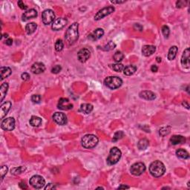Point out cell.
<instances>
[{"label":"cell","instance_id":"1","mask_svg":"<svg viewBox=\"0 0 190 190\" xmlns=\"http://www.w3.org/2000/svg\"><path fill=\"white\" fill-rule=\"evenodd\" d=\"M79 24L77 22L71 24L65 33V40L69 45H72L79 38Z\"/></svg>","mask_w":190,"mask_h":190},{"label":"cell","instance_id":"2","mask_svg":"<svg viewBox=\"0 0 190 190\" xmlns=\"http://www.w3.org/2000/svg\"><path fill=\"white\" fill-rule=\"evenodd\" d=\"M149 172L153 177L160 178L166 172L165 165L160 161H155L149 166Z\"/></svg>","mask_w":190,"mask_h":190},{"label":"cell","instance_id":"3","mask_svg":"<svg viewBox=\"0 0 190 190\" xmlns=\"http://www.w3.org/2000/svg\"><path fill=\"white\" fill-rule=\"evenodd\" d=\"M99 139L95 134H89L83 136L81 140L82 146L86 149H92L98 144Z\"/></svg>","mask_w":190,"mask_h":190},{"label":"cell","instance_id":"4","mask_svg":"<svg viewBox=\"0 0 190 190\" xmlns=\"http://www.w3.org/2000/svg\"><path fill=\"white\" fill-rule=\"evenodd\" d=\"M122 157V152L118 148L113 147L111 149L109 155L107 158V163L109 165H114L117 164Z\"/></svg>","mask_w":190,"mask_h":190},{"label":"cell","instance_id":"5","mask_svg":"<svg viewBox=\"0 0 190 190\" xmlns=\"http://www.w3.org/2000/svg\"><path fill=\"white\" fill-rule=\"evenodd\" d=\"M104 84L111 89H117L123 84V80L116 76H110L105 79Z\"/></svg>","mask_w":190,"mask_h":190},{"label":"cell","instance_id":"6","mask_svg":"<svg viewBox=\"0 0 190 190\" xmlns=\"http://www.w3.org/2000/svg\"><path fill=\"white\" fill-rule=\"evenodd\" d=\"M146 169V165L142 162L135 163L130 168V172L134 176H140L145 172Z\"/></svg>","mask_w":190,"mask_h":190},{"label":"cell","instance_id":"7","mask_svg":"<svg viewBox=\"0 0 190 190\" xmlns=\"http://www.w3.org/2000/svg\"><path fill=\"white\" fill-rule=\"evenodd\" d=\"M42 19H43V22L45 25H50L52 22H54V12L51 9H46L42 13Z\"/></svg>","mask_w":190,"mask_h":190},{"label":"cell","instance_id":"8","mask_svg":"<svg viewBox=\"0 0 190 190\" xmlns=\"http://www.w3.org/2000/svg\"><path fill=\"white\" fill-rule=\"evenodd\" d=\"M29 183L35 189H42L45 185V180L42 176L34 175L31 178Z\"/></svg>","mask_w":190,"mask_h":190},{"label":"cell","instance_id":"9","mask_svg":"<svg viewBox=\"0 0 190 190\" xmlns=\"http://www.w3.org/2000/svg\"><path fill=\"white\" fill-rule=\"evenodd\" d=\"M114 10L115 8L113 6H109V7H103V8H102L101 10H100L97 13H96V15L95 16V19L97 21L100 20V19H103L105 16L110 15L111 13H113Z\"/></svg>","mask_w":190,"mask_h":190},{"label":"cell","instance_id":"10","mask_svg":"<svg viewBox=\"0 0 190 190\" xmlns=\"http://www.w3.org/2000/svg\"><path fill=\"white\" fill-rule=\"evenodd\" d=\"M1 128L4 131H12L15 128V120L13 117H7L3 119L1 123Z\"/></svg>","mask_w":190,"mask_h":190},{"label":"cell","instance_id":"11","mask_svg":"<svg viewBox=\"0 0 190 190\" xmlns=\"http://www.w3.org/2000/svg\"><path fill=\"white\" fill-rule=\"evenodd\" d=\"M67 22H68V20H67L66 18H58L57 19H56V20L53 22L51 28L54 31H59V30L62 29V28L66 25Z\"/></svg>","mask_w":190,"mask_h":190},{"label":"cell","instance_id":"12","mask_svg":"<svg viewBox=\"0 0 190 190\" xmlns=\"http://www.w3.org/2000/svg\"><path fill=\"white\" fill-rule=\"evenodd\" d=\"M53 120L56 123L60 125H65L67 123V121H68L66 115L64 113H62V112H56V113L54 114Z\"/></svg>","mask_w":190,"mask_h":190},{"label":"cell","instance_id":"13","mask_svg":"<svg viewBox=\"0 0 190 190\" xmlns=\"http://www.w3.org/2000/svg\"><path fill=\"white\" fill-rule=\"evenodd\" d=\"M58 109H61V110H70V109H73V104L70 103L69 100L68 98H60L57 104Z\"/></svg>","mask_w":190,"mask_h":190},{"label":"cell","instance_id":"14","mask_svg":"<svg viewBox=\"0 0 190 190\" xmlns=\"http://www.w3.org/2000/svg\"><path fill=\"white\" fill-rule=\"evenodd\" d=\"M91 52L88 48H82L77 53V59L80 62H86L90 58Z\"/></svg>","mask_w":190,"mask_h":190},{"label":"cell","instance_id":"15","mask_svg":"<svg viewBox=\"0 0 190 190\" xmlns=\"http://www.w3.org/2000/svg\"><path fill=\"white\" fill-rule=\"evenodd\" d=\"M104 35V31L102 28H97L95 31H92L90 34L89 35L88 38L92 41H97V40H100L103 36Z\"/></svg>","mask_w":190,"mask_h":190},{"label":"cell","instance_id":"16","mask_svg":"<svg viewBox=\"0 0 190 190\" xmlns=\"http://www.w3.org/2000/svg\"><path fill=\"white\" fill-rule=\"evenodd\" d=\"M45 71V66L42 62H35L31 66V71L35 74H40Z\"/></svg>","mask_w":190,"mask_h":190},{"label":"cell","instance_id":"17","mask_svg":"<svg viewBox=\"0 0 190 190\" xmlns=\"http://www.w3.org/2000/svg\"><path fill=\"white\" fill-rule=\"evenodd\" d=\"M11 103L10 101H7L5 103H2L1 106V108H0V118L1 120L4 117L7 115V114L8 113L9 110L11 108Z\"/></svg>","mask_w":190,"mask_h":190},{"label":"cell","instance_id":"18","mask_svg":"<svg viewBox=\"0 0 190 190\" xmlns=\"http://www.w3.org/2000/svg\"><path fill=\"white\" fill-rule=\"evenodd\" d=\"M37 15H38V13L35 9H30L22 14V21L25 22L31 19H34V18L37 17Z\"/></svg>","mask_w":190,"mask_h":190},{"label":"cell","instance_id":"19","mask_svg":"<svg viewBox=\"0 0 190 190\" xmlns=\"http://www.w3.org/2000/svg\"><path fill=\"white\" fill-rule=\"evenodd\" d=\"M181 62L182 65H183L184 68H189V48H187L186 49H185L184 51L183 52V54L181 56Z\"/></svg>","mask_w":190,"mask_h":190},{"label":"cell","instance_id":"20","mask_svg":"<svg viewBox=\"0 0 190 190\" xmlns=\"http://www.w3.org/2000/svg\"><path fill=\"white\" fill-rule=\"evenodd\" d=\"M156 51V48L151 45H146L142 48V54L145 56H149L153 54Z\"/></svg>","mask_w":190,"mask_h":190},{"label":"cell","instance_id":"21","mask_svg":"<svg viewBox=\"0 0 190 190\" xmlns=\"http://www.w3.org/2000/svg\"><path fill=\"white\" fill-rule=\"evenodd\" d=\"M139 96H140V98L146 100H153L156 98L155 94L151 92V91H143V92H140Z\"/></svg>","mask_w":190,"mask_h":190},{"label":"cell","instance_id":"22","mask_svg":"<svg viewBox=\"0 0 190 190\" xmlns=\"http://www.w3.org/2000/svg\"><path fill=\"white\" fill-rule=\"evenodd\" d=\"M186 142V138L181 135H174L170 138V143L172 145H178L184 143Z\"/></svg>","mask_w":190,"mask_h":190},{"label":"cell","instance_id":"23","mask_svg":"<svg viewBox=\"0 0 190 190\" xmlns=\"http://www.w3.org/2000/svg\"><path fill=\"white\" fill-rule=\"evenodd\" d=\"M12 71L9 67H1L0 68V74H1V79L0 80H3L4 79L7 78V77L11 74Z\"/></svg>","mask_w":190,"mask_h":190},{"label":"cell","instance_id":"24","mask_svg":"<svg viewBox=\"0 0 190 190\" xmlns=\"http://www.w3.org/2000/svg\"><path fill=\"white\" fill-rule=\"evenodd\" d=\"M137 71V67L134 65H129L125 67L123 69V73L126 76H131L134 74Z\"/></svg>","mask_w":190,"mask_h":190},{"label":"cell","instance_id":"25","mask_svg":"<svg viewBox=\"0 0 190 190\" xmlns=\"http://www.w3.org/2000/svg\"><path fill=\"white\" fill-rule=\"evenodd\" d=\"M93 109L94 107L91 103H83V104H82L80 106V110H81V112L86 114H90L93 111Z\"/></svg>","mask_w":190,"mask_h":190},{"label":"cell","instance_id":"26","mask_svg":"<svg viewBox=\"0 0 190 190\" xmlns=\"http://www.w3.org/2000/svg\"><path fill=\"white\" fill-rule=\"evenodd\" d=\"M37 28V25L34 22H30V23L27 24L25 26V31H26L27 34L30 35V34H34L36 31Z\"/></svg>","mask_w":190,"mask_h":190},{"label":"cell","instance_id":"27","mask_svg":"<svg viewBox=\"0 0 190 190\" xmlns=\"http://www.w3.org/2000/svg\"><path fill=\"white\" fill-rule=\"evenodd\" d=\"M178 51V48L177 46H172V47L170 48L168 53L169 60L172 61L173 60V59H175V58L176 56H177Z\"/></svg>","mask_w":190,"mask_h":190},{"label":"cell","instance_id":"28","mask_svg":"<svg viewBox=\"0 0 190 190\" xmlns=\"http://www.w3.org/2000/svg\"><path fill=\"white\" fill-rule=\"evenodd\" d=\"M7 90H8V84L7 83H4L1 84V87H0V102H2L4 98L5 97L6 94H7Z\"/></svg>","mask_w":190,"mask_h":190},{"label":"cell","instance_id":"29","mask_svg":"<svg viewBox=\"0 0 190 190\" xmlns=\"http://www.w3.org/2000/svg\"><path fill=\"white\" fill-rule=\"evenodd\" d=\"M176 155L181 159H188L189 158V154L186 150L183 149H179L176 151Z\"/></svg>","mask_w":190,"mask_h":190},{"label":"cell","instance_id":"30","mask_svg":"<svg viewBox=\"0 0 190 190\" xmlns=\"http://www.w3.org/2000/svg\"><path fill=\"white\" fill-rule=\"evenodd\" d=\"M149 140L146 138H143L139 140L138 143H137V147H138L140 150H146L148 148V146H149Z\"/></svg>","mask_w":190,"mask_h":190},{"label":"cell","instance_id":"31","mask_svg":"<svg viewBox=\"0 0 190 190\" xmlns=\"http://www.w3.org/2000/svg\"><path fill=\"white\" fill-rule=\"evenodd\" d=\"M42 119L37 116H32L30 119V124L34 127H38L42 124Z\"/></svg>","mask_w":190,"mask_h":190},{"label":"cell","instance_id":"32","mask_svg":"<svg viewBox=\"0 0 190 190\" xmlns=\"http://www.w3.org/2000/svg\"><path fill=\"white\" fill-rule=\"evenodd\" d=\"M110 67L112 68V70H114V71H117V72H120V71H123L124 68H125L124 65L123 64L120 63V62L112 64V65H110Z\"/></svg>","mask_w":190,"mask_h":190},{"label":"cell","instance_id":"33","mask_svg":"<svg viewBox=\"0 0 190 190\" xmlns=\"http://www.w3.org/2000/svg\"><path fill=\"white\" fill-rule=\"evenodd\" d=\"M25 170V167H15V168H13L10 171L12 175H20Z\"/></svg>","mask_w":190,"mask_h":190},{"label":"cell","instance_id":"34","mask_svg":"<svg viewBox=\"0 0 190 190\" xmlns=\"http://www.w3.org/2000/svg\"><path fill=\"white\" fill-rule=\"evenodd\" d=\"M113 58L117 62H120L123 59L124 54L121 51H116L114 53V56H113Z\"/></svg>","mask_w":190,"mask_h":190},{"label":"cell","instance_id":"35","mask_svg":"<svg viewBox=\"0 0 190 190\" xmlns=\"http://www.w3.org/2000/svg\"><path fill=\"white\" fill-rule=\"evenodd\" d=\"M115 47H116V44L114 42L110 41L103 48V50L106 51H109L113 50Z\"/></svg>","mask_w":190,"mask_h":190},{"label":"cell","instance_id":"36","mask_svg":"<svg viewBox=\"0 0 190 190\" xmlns=\"http://www.w3.org/2000/svg\"><path fill=\"white\" fill-rule=\"evenodd\" d=\"M64 48V43L62 40H57L55 43V49L56 51H61Z\"/></svg>","mask_w":190,"mask_h":190},{"label":"cell","instance_id":"37","mask_svg":"<svg viewBox=\"0 0 190 190\" xmlns=\"http://www.w3.org/2000/svg\"><path fill=\"white\" fill-rule=\"evenodd\" d=\"M123 136H124V132L123 131H117V132L114 134V135L113 139H112V141L113 142L117 141V140H119L120 139L123 138Z\"/></svg>","mask_w":190,"mask_h":190},{"label":"cell","instance_id":"38","mask_svg":"<svg viewBox=\"0 0 190 190\" xmlns=\"http://www.w3.org/2000/svg\"><path fill=\"white\" fill-rule=\"evenodd\" d=\"M169 132H170V127L169 126L163 127V128H161L159 131V134H161V136H163V137H164V136L169 134Z\"/></svg>","mask_w":190,"mask_h":190},{"label":"cell","instance_id":"39","mask_svg":"<svg viewBox=\"0 0 190 190\" xmlns=\"http://www.w3.org/2000/svg\"><path fill=\"white\" fill-rule=\"evenodd\" d=\"M7 171H8V168H7V166H1V169H0V174H1V180H2L4 179V176L6 175V174L7 173Z\"/></svg>","mask_w":190,"mask_h":190},{"label":"cell","instance_id":"40","mask_svg":"<svg viewBox=\"0 0 190 190\" xmlns=\"http://www.w3.org/2000/svg\"><path fill=\"white\" fill-rule=\"evenodd\" d=\"M161 31H162V33L163 34H164V37H165V38H168L170 34L169 28L167 25H164V26L162 27V28H161Z\"/></svg>","mask_w":190,"mask_h":190},{"label":"cell","instance_id":"41","mask_svg":"<svg viewBox=\"0 0 190 190\" xmlns=\"http://www.w3.org/2000/svg\"><path fill=\"white\" fill-rule=\"evenodd\" d=\"M42 97L40 95H34L31 97V101L34 103H40L41 102Z\"/></svg>","mask_w":190,"mask_h":190},{"label":"cell","instance_id":"42","mask_svg":"<svg viewBox=\"0 0 190 190\" xmlns=\"http://www.w3.org/2000/svg\"><path fill=\"white\" fill-rule=\"evenodd\" d=\"M61 70H62V67L59 65H55L54 68H52L51 72L53 73V74H58V73L60 72Z\"/></svg>","mask_w":190,"mask_h":190},{"label":"cell","instance_id":"43","mask_svg":"<svg viewBox=\"0 0 190 190\" xmlns=\"http://www.w3.org/2000/svg\"><path fill=\"white\" fill-rule=\"evenodd\" d=\"M21 77H22V79L24 80V81H28V80H30V77H30L29 74L25 72V73H22V75H21Z\"/></svg>","mask_w":190,"mask_h":190},{"label":"cell","instance_id":"44","mask_svg":"<svg viewBox=\"0 0 190 190\" xmlns=\"http://www.w3.org/2000/svg\"><path fill=\"white\" fill-rule=\"evenodd\" d=\"M18 6H19V7H20V9H22V10H26L27 8H28V6L25 5V4H24V2L22 1H18Z\"/></svg>","mask_w":190,"mask_h":190},{"label":"cell","instance_id":"45","mask_svg":"<svg viewBox=\"0 0 190 190\" xmlns=\"http://www.w3.org/2000/svg\"><path fill=\"white\" fill-rule=\"evenodd\" d=\"M134 29L136 30V31H143V26H142L139 23H136L134 25Z\"/></svg>","mask_w":190,"mask_h":190},{"label":"cell","instance_id":"46","mask_svg":"<svg viewBox=\"0 0 190 190\" xmlns=\"http://www.w3.org/2000/svg\"><path fill=\"white\" fill-rule=\"evenodd\" d=\"M186 1H178L176 2V5H177V7H178V8H180V7H183V6L185 7V5H186Z\"/></svg>","mask_w":190,"mask_h":190},{"label":"cell","instance_id":"47","mask_svg":"<svg viewBox=\"0 0 190 190\" xmlns=\"http://www.w3.org/2000/svg\"><path fill=\"white\" fill-rule=\"evenodd\" d=\"M19 186L22 189H26L27 188H28V186H27V185L25 184V183L24 181H21L20 183H19Z\"/></svg>","mask_w":190,"mask_h":190},{"label":"cell","instance_id":"48","mask_svg":"<svg viewBox=\"0 0 190 190\" xmlns=\"http://www.w3.org/2000/svg\"><path fill=\"white\" fill-rule=\"evenodd\" d=\"M56 188V186H54V184H52V183H48V184L47 185V186L45 187V189H54Z\"/></svg>","mask_w":190,"mask_h":190},{"label":"cell","instance_id":"49","mask_svg":"<svg viewBox=\"0 0 190 190\" xmlns=\"http://www.w3.org/2000/svg\"><path fill=\"white\" fill-rule=\"evenodd\" d=\"M5 44L8 46L12 45V44H13V40L11 38H8L7 40H6Z\"/></svg>","mask_w":190,"mask_h":190},{"label":"cell","instance_id":"50","mask_svg":"<svg viewBox=\"0 0 190 190\" xmlns=\"http://www.w3.org/2000/svg\"><path fill=\"white\" fill-rule=\"evenodd\" d=\"M158 68L157 65H152V67H151V71H152V72H157V71H158Z\"/></svg>","mask_w":190,"mask_h":190},{"label":"cell","instance_id":"51","mask_svg":"<svg viewBox=\"0 0 190 190\" xmlns=\"http://www.w3.org/2000/svg\"><path fill=\"white\" fill-rule=\"evenodd\" d=\"M182 105H183V106H184V107H186L187 109H189V103H188V102L183 101V103H182Z\"/></svg>","mask_w":190,"mask_h":190},{"label":"cell","instance_id":"52","mask_svg":"<svg viewBox=\"0 0 190 190\" xmlns=\"http://www.w3.org/2000/svg\"><path fill=\"white\" fill-rule=\"evenodd\" d=\"M111 2L113 4H122L125 2V1H111Z\"/></svg>","mask_w":190,"mask_h":190},{"label":"cell","instance_id":"53","mask_svg":"<svg viewBox=\"0 0 190 190\" xmlns=\"http://www.w3.org/2000/svg\"><path fill=\"white\" fill-rule=\"evenodd\" d=\"M118 189H129V186H125V185H121L118 187Z\"/></svg>","mask_w":190,"mask_h":190},{"label":"cell","instance_id":"54","mask_svg":"<svg viewBox=\"0 0 190 190\" xmlns=\"http://www.w3.org/2000/svg\"><path fill=\"white\" fill-rule=\"evenodd\" d=\"M156 59H157V62H161V59H162L161 57H159V56H158V57H157Z\"/></svg>","mask_w":190,"mask_h":190},{"label":"cell","instance_id":"55","mask_svg":"<svg viewBox=\"0 0 190 190\" xmlns=\"http://www.w3.org/2000/svg\"><path fill=\"white\" fill-rule=\"evenodd\" d=\"M4 37H8V34H4Z\"/></svg>","mask_w":190,"mask_h":190},{"label":"cell","instance_id":"56","mask_svg":"<svg viewBox=\"0 0 190 190\" xmlns=\"http://www.w3.org/2000/svg\"><path fill=\"white\" fill-rule=\"evenodd\" d=\"M97 189H103V187H97Z\"/></svg>","mask_w":190,"mask_h":190}]
</instances>
